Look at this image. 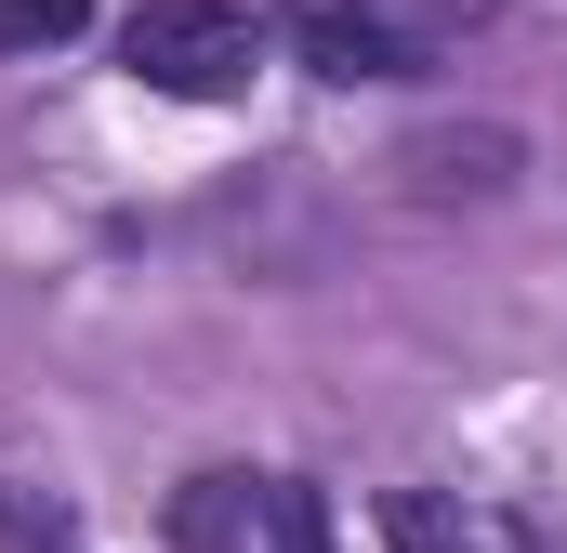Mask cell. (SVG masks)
Segmentation results:
<instances>
[{"label": "cell", "mask_w": 567, "mask_h": 553, "mask_svg": "<svg viewBox=\"0 0 567 553\" xmlns=\"http://www.w3.org/2000/svg\"><path fill=\"white\" fill-rule=\"evenodd\" d=\"M172 553H330V514L278 461H198L172 488Z\"/></svg>", "instance_id": "obj_1"}, {"label": "cell", "mask_w": 567, "mask_h": 553, "mask_svg": "<svg viewBox=\"0 0 567 553\" xmlns=\"http://www.w3.org/2000/svg\"><path fill=\"white\" fill-rule=\"evenodd\" d=\"M120 66H133L145 93H172V106H225V93H251L265 27L238 0H133L120 13Z\"/></svg>", "instance_id": "obj_2"}, {"label": "cell", "mask_w": 567, "mask_h": 553, "mask_svg": "<svg viewBox=\"0 0 567 553\" xmlns=\"http://www.w3.org/2000/svg\"><path fill=\"white\" fill-rule=\"evenodd\" d=\"M290 53H303L317 80H410V66H423V40H410L396 13H357V0H303V13H290Z\"/></svg>", "instance_id": "obj_3"}, {"label": "cell", "mask_w": 567, "mask_h": 553, "mask_svg": "<svg viewBox=\"0 0 567 553\" xmlns=\"http://www.w3.org/2000/svg\"><path fill=\"white\" fill-rule=\"evenodd\" d=\"M396 553H515V541L475 501H396Z\"/></svg>", "instance_id": "obj_4"}, {"label": "cell", "mask_w": 567, "mask_h": 553, "mask_svg": "<svg viewBox=\"0 0 567 553\" xmlns=\"http://www.w3.org/2000/svg\"><path fill=\"white\" fill-rule=\"evenodd\" d=\"M0 553H80V514L40 501L27 474H0Z\"/></svg>", "instance_id": "obj_5"}, {"label": "cell", "mask_w": 567, "mask_h": 553, "mask_svg": "<svg viewBox=\"0 0 567 553\" xmlns=\"http://www.w3.org/2000/svg\"><path fill=\"white\" fill-rule=\"evenodd\" d=\"M66 27H80V0H0V53H40Z\"/></svg>", "instance_id": "obj_6"}]
</instances>
